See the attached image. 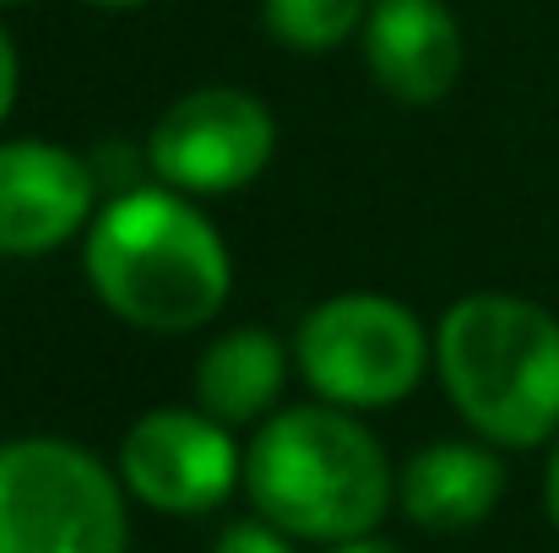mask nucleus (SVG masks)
Listing matches in <instances>:
<instances>
[{
	"label": "nucleus",
	"mask_w": 559,
	"mask_h": 553,
	"mask_svg": "<svg viewBox=\"0 0 559 553\" xmlns=\"http://www.w3.org/2000/svg\"><path fill=\"white\" fill-rule=\"evenodd\" d=\"M87 282L126 326L180 337L223 310L234 261L180 190H126L87 233Z\"/></svg>",
	"instance_id": "f257e3e1"
},
{
	"label": "nucleus",
	"mask_w": 559,
	"mask_h": 553,
	"mask_svg": "<svg viewBox=\"0 0 559 553\" xmlns=\"http://www.w3.org/2000/svg\"><path fill=\"white\" fill-rule=\"evenodd\" d=\"M245 489L277 532L354 543L391 510V461L348 407H288L250 440Z\"/></svg>",
	"instance_id": "f03ea898"
},
{
	"label": "nucleus",
	"mask_w": 559,
	"mask_h": 553,
	"mask_svg": "<svg viewBox=\"0 0 559 553\" xmlns=\"http://www.w3.org/2000/svg\"><path fill=\"white\" fill-rule=\"evenodd\" d=\"M435 364L456 412L495 445L559 434V321L522 293H467L435 332Z\"/></svg>",
	"instance_id": "7ed1b4c3"
},
{
	"label": "nucleus",
	"mask_w": 559,
	"mask_h": 553,
	"mask_svg": "<svg viewBox=\"0 0 559 553\" xmlns=\"http://www.w3.org/2000/svg\"><path fill=\"white\" fill-rule=\"evenodd\" d=\"M126 494L98 456L27 434L0 445V553H126Z\"/></svg>",
	"instance_id": "20e7f679"
},
{
	"label": "nucleus",
	"mask_w": 559,
	"mask_h": 553,
	"mask_svg": "<svg viewBox=\"0 0 559 553\" xmlns=\"http://www.w3.org/2000/svg\"><path fill=\"white\" fill-rule=\"evenodd\" d=\"M299 374L321 401L365 412L391 407L424 380V326L385 293H337L316 304L299 326Z\"/></svg>",
	"instance_id": "39448f33"
},
{
	"label": "nucleus",
	"mask_w": 559,
	"mask_h": 553,
	"mask_svg": "<svg viewBox=\"0 0 559 553\" xmlns=\"http://www.w3.org/2000/svg\"><path fill=\"white\" fill-rule=\"evenodd\" d=\"M277 147L272 109L239 87H195L153 125L147 158L158 180L186 195H228L245 190Z\"/></svg>",
	"instance_id": "423d86ee"
},
{
	"label": "nucleus",
	"mask_w": 559,
	"mask_h": 553,
	"mask_svg": "<svg viewBox=\"0 0 559 553\" xmlns=\"http://www.w3.org/2000/svg\"><path fill=\"white\" fill-rule=\"evenodd\" d=\"M120 478L147 510L206 516L234 494L239 450L228 440V423L186 407H158L131 423L120 445Z\"/></svg>",
	"instance_id": "0eeeda50"
},
{
	"label": "nucleus",
	"mask_w": 559,
	"mask_h": 553,
	"mask_svg": "<svg viewBox=\"0 0 559 553\" xmlns=\"http://www.w3.org/2000/svg\"><path fill=\"white\" fill-rule=\"evenodd\" d=\"M93 169L55 142L0 147V255H49L93 217Z\"/></svg>",
	"instance_id": "6e6552de"
},
{
	"label": "nucleus",
	"mask_w": 559,
	"mask_h": 553,
	"mask_svg": "<svg viewBox=\"0 0 559 553\" xmlns=\"http://www.w3.org/2000/svg\"><path fill=\"white\" fill-rule=\"evenodd\" d=\"M365 55L391 98L440 104L462 76V27L440 0H374Z\"/></svg>",
	"instance_id": "1a4fd4ad"
},
{
	"label": "nucleus",
	"mask_w": 559,
	"mask_h": 553,
	"mask_svg": "<svg viewBox=\"0 0 559 553\" xmlns=\"http://www.w3.org/2000/svg\"><path fill=\"white\" fill-rule=\"evenodd\" d=\"M506 494V467L484 445L440 440L424 445L402 472V510L424 532H467Z\"/></svg>",
	"instance_id": "9d476101"
},
{
	"label": "nucleus",
	"mask_w": 559,
	"mask_h": 553,
	"mask_svg": "<svg viewBox=\"0 0 559 553\" xmlns=\"http://www.w3.org/2000/svg\"><path fill=\"white\" fill-rule=\"evenodd\" d=\"M283 348L266 332H228L195 364V401L217 423H250L283 396Z\"/></svg>",
	"instance_id": "9b49d317"
},
{
	"label": "nucleus",
	"mask_w": 559,
	"mask_h": 553,
	"mask_svg": "<svg viewBox=\"0 0 559 553\" xmlns=\"http://www.w3.org/2000/svg\"><path fill=\"white\" fill-rule=\"evenodd\" d=\"M359 22H370V0H266V27L299 55L348 44Z\"/></svg>",
	"instance_id": "f8f14e48"
},
{
	"label": "nucleus",
	"mask_w": 559,
	"mask_h": 553,
	"mask_svg": "<svg viewBox=\"0 0 559 553\" xmlns=\"http://www.w3.org/2000/svg\"><path fill=\"white\" fill-rule=\"evenodd\" d=\"M212 553H294L288 549V532H277L272 521H239L217 538Z\"/></svg>",
	"instance_id": "ddd939ff"
},
{
	"label": "nucleus",
	"mask_w": 559,
	"mask_h": 553,
	"mask_svg": "<svg viewBox=\"0 0 559 553\" xmlns=\"http://www.w3.org/2000/svg\"><path fill=\"white\" fill-rule=\"evenodd\" d=\"M16 82H22L16 44H11V33L0 27V120H5V115H11V104H16Z\"/></svg>",
	"instance_id": "4468645a"
},
{
	"label": "nucleus",
	"mask_w": 559,
	"mask_h": 553,
	"mask_svg": "<svg viewBox=\"0 0 559 553\" xmlns=\"http://www.w3.org/2000/svg\"><path fill=\"white\" fill-rule=\"evenodd\" d=\"M544 500H549V521H555V532H559V445H555V456H549V483H544Z\"/></svg>",
	"instance_id": "2eb2a0df"
},
{
	"label": "nucleus",
	"mask_w": 559,
	"mask_h": 553,
	"mask_svg": "<svg viewBox=\"0 0 559 553\" xmlns=\"http://www.w3.org/2000/svg\"><path fill=\"white\" fill-rule=\"evenodd\" d=\"M332 553H396L391 543H374V538H354V543H332Z\"/></svg>",
	"instance_id": "dca6fc26"
},
{
	"label": "nucleus",
	"mask_w": 559,
	"mask_h": 553,
	"mask_svg": "<svg viewBox=\"0 0 559 553\" xmlns=\"http://www.w3.org/2000/svg\"><path fill=\"white\" fill-rule=\"evenodd\" d=\"M87 5H98V11H136V5H147V0H87Z\"/></svg>",
	"instance_id": "f3484780"
},
{
	"label": "nucleus",
	"mask_w": 559,
	"mask_h": 553,
	"mask_svg": "<svg viewBox=\"0 0 559 553\" xmlns=\"http://www.w3.org/2000/svg\"><path fill=\"white\" fill-rule=\"evenodd\" d=\"M0 5H33V0H0Z\"/></svg>",
	"instance_id": "a211bd4d"
}]
</instances>
